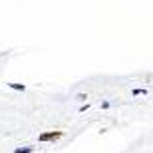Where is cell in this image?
<instances>
[{"label":"cell","instance_id":"6da1fadb","mask_svg":"<svg viewBox=\"0 0 153 153\" xmlns=\"http://www.w3.org/2000/svg\"><path fill=\"white\" fill-rule=\"evenodd\" d=\"M64 137V131H44V133H40L38 135V141L46 143V141H58V139H62Z\"/></svg>","mask_w":153,"mask_h":153},{"label":"cell","instance_id":"7a4b0ae2","mask_svg":"<svg viewBox=\"0 0 153 153\" xmlns=\"http://www.w3.org/2000/svg\"><path fill=\"white\" fill-rule=\"evenodd\" d=\"M34 151V147L32 145H26V147H16L14 149V153H32Z\"/></svg>","mask_w":153,"mask_h":153},{"label":"cell","instance_id":"3957f363","mask_svg":"<svg viewBox=\"0 0 153 153\" xmlns=\"http://www.w3.org/2000/svg\"><path fill=\"white\" fill-rule=\"evenodd\" d=\"M8 88L18 90V91H24V90H26V85H24V84H8Z\"/></svg>","mask_w":153,"mask_h":153},{"label":"cell","instance_id":"277c9868","mask_svg":"<svg viewBox=\"0 0 153 153\" xmlns=\"http://www.w3.org/2000/svg\"><path fill=\"white\" fill-rule=\"evenodd\" d=\"M143 94H147V90H133V96H143Z\"/></svg>","mask_w":153,"mask_h":153},{"label":"cell","instance_id":"5b68a950","mask_svg":"<svg viewBox=\"0 0 153 153\" xmlns=\"http://www.w3.org/2000/svg\"><path fill=\"white\" fill-rule=\"evenodd\" d=\"M78 100H79V102H85L88 97H85V94H79V96H78Z\"/></svg>","mask_w":153,"mask_h":153}]
</instances>
